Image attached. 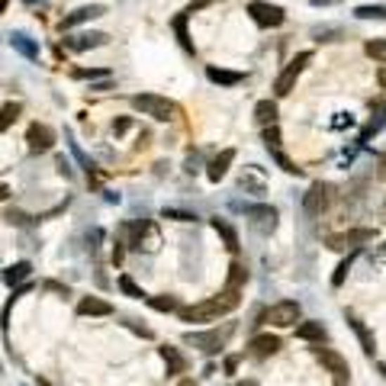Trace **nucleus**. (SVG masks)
I'll use <instances>...</instances> for the list:
<instances>
[{
    "instance_id": "obj_3",
    "label": "nucleus",
    "mask_w": 386,
    "mask_h": 386,
    "mask_svg": "<svg viewBox=\"0 0 386 386\" xmlns=\"http://www.w3.org/2000/svg\"><path fill=\"white\" fill-rule=\"evenodd\" d=\"M309 58H312L309 52H300L296 58L287 61V68H283L281 75H277V81H274V94H277V97H290V91L296 87V81H300L303 68L309 65Z\"/></svg>"
},
{
    "instance_id": "obj_26",
    "label": "nucleus",
    "mask_w": 386,
    "mask_h": 386,
    "mask_svg": "<svg viewBox=\"0 0 386 386\" xmlns=\"http://www.w3.org/2000/svg\"><path fill=\"white\" fill-rule=\"evenodd\" d=\"M20 113H23V106L20 103H4L0 106V132H7V129L20 120Z\"/></svg>"
},
{
    "instance_id": "obj_46",
    "label": "nucleus",
    "mask_w": 386,
    "mask_h": 386,
    "mask_svg": "<svg viewBox=\"0 0 386 386\" xmlns=\"http://www.w3.org/2000/svg\"><path fill=\"white\" fill-rule=\"evenodd\" d=\"M335 386H345V383H341V380H338V383H335Z\"/></svg>"
},
{
    "instance_id": "obj_22",
    "label": "nucleus",
    "mask_w": 386,
    "mask_h": 386,
    "mask_svg": "<svg viewBox=\"0 0 386 386\" xmlns=\"http://www.w3.org/2000/svg\"><path fill=\"white\" fill-rule=\"evenodd\" d=\"M255 120L261 122V126H277V103L274 100H261V103L255 106Z\"/></svg>"
},
{
    "instance_id": "obj_43",
    "label": "nucleus",
    "mask_w": 386,
    "mask_h": 386,
    "mask_svg": "<svg viewBox=\"0 0 386 386\" xmlns=\"http://www.w3.org/2000/svg\"><path fill=\"white\" fill-rule=\"evenodd\" d=\"M39 386H52V383H46V380H39Z\"/></svg>"
},
{
    "instance_id": "obj_6",
    "label": "nucleus",
    "mask_w": 386,
    "mask_h": 386,
    "mask_svg": "<svg viewBox=\"0 0 386 386\" xmlns=\"http://www.w3.org/2000/svg\"><path fill=\"white\" fill-rule=\"evenodd\" d=\"M26 142H30V152H32V155H46V152H52V145H55V129L46 126V122H32V126L26 129Z\"/></svg>"
},
{
    "instance_id": "obj_36",
    "label": "nucleus",
    "mask_w": 386,
    "mask_h": 386,
    "mask_svg": "<svg viewBox=\"0 0 386 386\" xmlns=\"http://www.w3.org/2000/svg\"><path fill=\"white\" fill-rule=\"evenodd\" d=\"M165 219H177V222H193L197 216H190V212L184 210H165Z\"/></svg>"
},
{
    "instance_id": "obj_23",
    "label": "nucleus",
    "mask_w": 386,
    "mask_h": 386,
    "mask_svg": "<svg viewBox=\"0 0 386 386\" xmlns=\"http://www.w3.org/2000/svg\"><path fill=\"white\" fill-rule=\"evenodd\" d=\"M30 274H32V264H30V261H20V264H13V267H7V271H4V283H7V287H13V283H23Z\"/></svg>"
},
{
    "instance_id": "obj_39",
    "label": "nucleus",
    "mask_w": 386,
    "mask_h": 386,
    "mask_svg": "<svg viewBox=\"0 0 386 386\" xmlns=\"http://www.w3.org/2000/svg\"><path fill=\"white\" fill-rule=\"evenodd\" d=\"M377 84H380V87H383V91H386V68H380V71H377Z\"/></svg>"
},
{
    "instance_id": "obj_34",
    "label": "nucleus",
    "mask_w": 386,
    "mask_h": 386,
    "mask_svg": "<svg viewBox=\"0 0 386 386\" xmlns=\"http://www.w3.org/2000/svg\"><path fill=\"white\" fill-rule=\"evenodd\" d=\"M264 145L271 148V152H281V129H277V126H267V129H264Z\"/></svg>"
},
{
    "instance_id": "obj_16",
    "label": "nucleus",
    "mask_w": 386,
    "mask_h": 386,
    "mask_svg": "<svg viewBox=\"0 0 386 386\" xmlns=\"http://www.w3.org/2000/svg\"><path fill=\"white\" fill-rule=\"evenodd\" d=\"M77 316H113V306L100 296H84L77 303Z\"/></svg>"
},
{
    "instance_id": "obj_2",
    "label": "nucleus",
    "mask_w": 386,
    "mask_h": 386,
    "mask_svg": "<svg viewBox=\"0 0 386 386\" xmlns=\"http://www.w3.org/2000/svg\"><path fill=\"white\" fill-rule=\"evenodd\" d=\"M132 110H139L142 116H152L158 122H167L177 116V103L167 97H158V94H136L132 97Z\"/></svg>"
},
{
    "instance_id": "obj_47",
    "label": "nucleus",
    "mask_w": 386,
    "mask_h": 386,
    "mask_svg": "<svg viewBox=\"0 0 386 386\" xmlns=\"http://www.w3.org/2000/svg\"><path fill=\"white\" fill-rule=\"evenodd\" d=\"M242 386H255V383H242Z\"/></svg>"
},
{
    "instance_id": "obj_24",
    "label": "nucleus",
    "mask_w": 386,
    "mask_h": 386,
    "mask_svg": "<svg viewBox=\"0 0 386 386\" xmlns=\"http://www.w3.org/2000/svg\"><path fill=\"white\" fill-rule=\"evenodd\" d=\"M212 229H216V235H222V242H226L229 251H238V232L226 219H212Z\"/></svg>"
},
{
    "instance_id": "obj_31",
    "label": "nucleus",
    "mask_w": 386,
    "mask_h": 386,
    "mask_svg": "<svg viewBox=\"0 0 386 386\" xmlns=\"http://www.w3.org/2000/svg\"><path fill=\"white\" fill-rule=\"evenodd\" d=\"M174 30H177V39H181V46H184V52H197V49H193V42H190V36H187V13H181L174 20Z\"/></svg>"
},
{
    "instance_id": "obj_14",
    "label": "nucleus",
    "mask_w": 386,
    "mask_h": 386,
    "mask_svg": "<svg viewBox=\"0 0 386 386\" xmlns=\"http://www.w3.org/2000/svg\"><path fill=\"white\" fill-rule=\"evenodd\" d=\"M106 42L103 32H77V36H68L65 39V46L71 52H87V49H100Z\"/></svg>"
},
{
    "instance_id": "obj_27",
    "label": "nucleus",
    "mask_w": 386,
    "mask_h": 386,
    "mask_svg": "<svg viewBox=\"0 0 386 386\" xmlns=\"http://www.w3.org/2000/svg\"><path fill=\"white\" fill-rule=\"evenodd\" d=\"M148 306L155 312H181V303H177V296H148Z\"/></svg>"
},
{
    "instance_id": "obj_18",
    "label": "nucleus",
    "mask_w": 386,
    "mask_h": 386,
    "mask_svg": "<svg viewBox=\"0 0 386 386\" xmlns=\"http://www.w3.org/2000/svg\"><path fill=\"white\" fill-rule=\"evenodd\" d=\"M206 77H210L212 84H219V87H235V84L245 81L242 71H226V68H216V65H210V68H206Z\"/></svg>"
},
{
    "instance_id": "obj_29",
    "label": "nucleus",
    "mask_w": 386,
    "mask_h": 386,
    "mask_svg": "<svg viewBox=\"0 0 386 386\" xmlns=\"http://www.w3.org/2000/svg\"><path fill=\"white\" fill-rule=\"evenodd\" d=\"M357 20H383L386 23V7H377V4H361V7L354 10Z\"/></svg>"
},
{
    "instance_id": "obj_11",
    "label": "nucleus",
    "mask_w": 386,
    "mask_h": 386,
    "mask_svg": "<svg viewBox=\"0 0 386 386\" xmlns=\"http://www.w3.org/2000/svg\"><path fill=\"white\" fill-rule=\"evenodd\" d=\"M373 238V229H351V232H341V235H332L328 245L332 248H357V245L371 242Z\"/></svg>"
},
{
    "instance_id": "obj_28",
    "label": "nucleus",
    "mask_w": 386,
    "mask_h": 386,
    "mask_svg": "<svg viewBox=\"0 0 386 386\" xmlns=\"http://www.w3.org/2000/svg\"><path fill=\"white\" fill-rule=\"evenodd\" d=\"M367 58H373L377 65H386V39H371L367 46H364Z\"/></svg>"
},
{
    "instance_id": "obj_17",
    "label": "nucleus",
    "mask_w": 386,
    "mask_h": 386,
    "mask_svg": "<svg viewBox=\"0 0 386 386\" xmlns=\"http://www.w3.org/2000/svg\"><path fill=\"white\" fill-rule=\"evenodd\" d=\"M348 326H351V332L357 335V341H361V348H364V354H373L377 351V341H373V335H371V328L364 326L357 316H351L348 312Z\"/></svg>"
},
{
    "instance_id": "obj_12",
    "label": "nucleus",
    "mask_w": 386,
    "mask_h": 386,
    "mask_svg": "<svg viewBox=\"0 0 386 386\" xmlns=\"http://www.w3.org/2000/svg\"><path fill=\"white\" fill-rule=\"evenodd\" d=\"M248 216L257 232H274V226H277V210L274 206H248Z\"/></svg>"
},
{
    "instance_id": "obj_19",
    "label": "nucleus",
    "mask_w": 386,
    "mask_h": 386,
    "mask_svg": "<svg viewBox=\"0 0 386 386\" xmlns=\"http://www.w3.org/2000/svg\"><path fill=\"white\" fill-rule=\"evenodd\" d=\"M10 42H13V49L23 55V58L39 61V42L32 36H26V32H13V36H10Z\"/></svg>"
},
{
    "instance_id": "obj_25",
    "label": "nucleus",
    "mask_w": 386,
    "mask_h": 386,
    "mask_svg": "<svg viewBox=\"0 0 386 386\" xmlns=\"http://www.w3.org/2000/svg\"><path fill=\"white\" fill-rule=\"evenodd\" d=\"M383 126H386V103H377V106H373L371 122H367V129H364V142H367L371 136H377Z\"/></svg>"
},
{
    "instance_id": "obj_37",
    "label": "nucleus",
    "mask_w": 386,
    "mask_h": 386,
    "mask_svg": "<svg viewBox=\"0 0 386 386\" xmlns=\"http://www.w3.org/2000/svg\"><path fill=\"white\" fill-rule=\"evenodd\" d=\"M210 4H216V0H190L184 13H187V16H193V13H200V10H203V7H210Z\"/></svg>"
},
{
    "instance_id": "obj_45",
    "label": "nucleus",
    "mask_w": 386,
    "mask_h": 386,
    "mask_svg": "<svg viewBox=\"0 0 386 386\" xmlns=\"http://www.w3.org/2000/svg\"><path fill=\"white\" fill-rule=\"evenodd\" d=\"M380 371H383V373H386V364H383V367H380Z\"/></svg>"
},
{
    "instance_id": "obj_4",
    "label": "nucleus",
    "mask_w": 386,
    "mask_h": 386,
    "mask_svg": "<svg viewBox=\"0 0 386 386\" xmlns=\"http://www.w3.org/2000/svg\"><path fill=\"white\" fill-rule=\"evenodd\" d=\"M300 316H303L300 303H293V300H283V303H274L271 309L261 316V322H267V326H274V328H293L296 322H300Z\"/></svg>"
},
{
    "instance_id": "obj_1",
    "label": "nucleus",
    "mask_w": 386,
    "mask_h": 386,
    "mask_svg": "<svg viewBox=\"0 0 386 386\" xmlns=\"http://www.w3.org/2000/svg\"><path fill=\"white\" fill-rule=\"evenodd\" d=\"M238 303H242V296L235 293V290H222L219 296H210L203 303H193L187 309H181V319L184 322H216V319L238 309Z\"/></svg>"
},
{
    "instance_id": "obj_33",
    "label": "nucleus",
    "mask_w": 386,
    "mask_h": 386,
    "mask_svg": "<svg viewBox=\"0 0 386 386\" xmlns=\"http://www.w3.org/2000/svg\"><path fill=\"white\" fill-rule=\"evenodd\" d=\"M351 264H354V255H348V257H345V261H341L338 267H335V274H332V287H341V283H345V277H348Z\"/></svg>"
},
{
    "instance_id": "obj_40",
    "label": "nucleus",
    "mask_w": 386,
    "mask_h": 386,
    "mask_svg": "<svg viewBox=\"0 0 386 386\" xmlns=\"http://www.w3.org/2000/svg\"><path fill=\"white\" fill-rule=\"evenodd\" d=\"M7 197H10V190L4 187V184H0V203H4V200H7Z\"/></svg>"
},
{
    "instance_id": "obj_8",
    "label": "nucleus",
    "mask_w": 386,
    "mask_h": 386,
    "mask_svg": "<svg viewBox=\"0 0 386 386\" xmlns=\"http://www.w3.org/2000/svg\"><path fill=\"white\" fill-rule=\"evenodd\" d=\"M229 332H187L184 335V345H193L200 348L203 354H216L222 348V341H226Z\"/></svg>"
},
{
    "instance_id": "obj_41",
    "label": "nucleus",
    "mask_w": 386,
    "mask_h": 386,
    "mask_svg": "<svg viewBox=\"0 0 386 386\" xmlns=\"http://www.w3.org/2000/svg\"><path fill=\"white\" fill-rule=\"evenodd\" d=\"M7 4H10V0H0V13H4V10H7Z\"/></svg>"
},
{
    "instance_id": "obj_21",
    "label": "nucleus",
    "mask_w": 386,
    "mask_h": 386,
    "mask_svg": "<svg viewBox=\"0 0 386 386\" xmlns=\"http://www.w3.org/2000/svg\"><path fill=\"white\" fill-rule=\"evenodd\" d=\"M161 357H165L167 373H171V377H177V373L187 371V361H184V354L177 348H171V345H165V348H161Z\"/></svg>"
},
{
    "instance_id": "obj_9",
    "label": "nucleus",
    "mask_w": 386,
    "mask_h": 386,
    "mask_svg": "<svg viewBox=\"0 0 386 386\" xmlns=\"http://www.w3.org/2000/svg\"><path fill=\"white\" fill-rule=\"evenodd\" d=\"M316 357L322 361V367H326L328 373H335L338 380H345L351 373V367H348V361L338 354V351H332V348H316Z\"/></svg>"
},
{
    "instance_id": "obj_35",
    "label": "nucleus",
    "mask_w": 386,
    "mask_h": 386,
    "mask_svg": "<svg viewBox=\"0 0 386 386\" xmlns=\"http://www.w3.org/2000/svg\"><path fill=\"white\" fill-rule=\"evenodd\" d=\"M274 158H277V165H281L283 171H287V174H300V167H296L293 161H290V158H287V155H283V152H274Z\"/></svg>"
},
{
    "instance_id": "obj_7",
    "label": "nucleus",
    "mask_w": 386,
    "mask_h": 386,
    "mask_svg": "<svg viewBox=\"0 0 386 386\" xmlns=\"http://www.w3.org/2000/svg\"><path fill=\"white\" fill-rule=\"evenodd\" d=\"M328 203H332V187L328 184H312L309 190H306V197H303V210L309 212V216H322V212L328 210Z\"/></svg>"
},
{
    "instance_id": "obj_30",
    "label": "nucleus",
    "mask_w": 386,
    "mask_h": 386,
    "mask_svg": "<svg viewBox=\"0 0 386 386\" xmlns=\"http://www.w3.org/2000/svg\"><path fill=\"white\" fill-rule=\"evenodd\" d=\"M248 281V271H245V264H232L229 267V283H226V290H242V283Z\"/></svg>"
},
{
    "instance_id": "obj_38",
    "label": "nucleus",
    "mask_w": 386,
    "mask_h": 386,
    "mask_svg": "<svg viewBox=\"0 0 386 386\" xmlns=\"http://www.w3.org/2000/svg\"><path fill=\"white\" fill-rule=\"evenodd\" d=\"M75 77H81V81H94V77H106L103 68H91V71H75Z\"/></svg>"
},
{
    "instance_id": "obj_44",
    "label": "nucleus",
    "mask_w": 386,
    "mask_h": 386,
    "mask_svg": "<svg viewBox=\"0 0 386 386\" xmlns=\"http://www.w3.org/2000/svg\"><path fill=\"white\" fill-rule=\"evenodd\" d=\"M181 386H193V383H190V380H187V383H181Z\"/></svg>"
},
{
    "instance_id": "obj_20",
    "label": "nucleus",
    "mask_w": 386,
    "mask_h": 386,
    "mask_svg": "<svg viewBox=\"0 0 386 386\" xmlns=\"http://www.w3.org/2000/svg\"><path fill=\"white\" fill-rule=\"evenodd\" d=\"M296 338H300V341H322V338H326V326L316 322V319L300 322V326H296Z\"/></svg>"
},
{
    "instance_id": "obj_13",
    "label": "nucleus",
    "mask_w": 386,
    "mask_h": 386,
    "mask_svg": "<svg viewBox=\"0 0 386 386\" xmlns=\"http://www.w3.org/2000/svg\"><path fill=\"white\" fill-rule=\"evenodd\" d=\"M232 161H235V152H232V148H222V152L210 161V167H206V177H210L212 184H219L222 177L229 174V167H232Z\"/></svg>"
},
{
    "instance_id": "obj_5",
    "label": "nucleus",
    "mask_w": 386,
    "mask_h": 386,
    "mask_svg": "<svg viewBox=\"0 0 386 386\" xmlns=\"http://www.w3.org/2000/svg\"><path fill=\"white\" fill-rule=\"evenodd\" d=\"M248 13H251V20H255L261 30H277V26H283V20H287L283 7H277V4H267V0H251Z\"/></svg>"
},
{
    "instance_id": "obj_32",
    "label": "nucleus",
    "mask_w": 386,
    "mask_h": 386,
    "mask_svg": "<svg viewBox=\"0 0 386 386\" xmlns=\"http://www.w3.org/2000/svg\"><path fill=\"white\" fill-rule=\"evenodd\" d=\"M120 290H122L126 296H132V300H145V290L139 287V283L132 281V277H126V274L120 277Z\"/></svg>"
},
{
    "instance_id": "obj_42",
    "label": "nucleus",
    "mask_w": 386,
    "mask_h": 386,
    "mask_svg": "<svg viewBox=\"0 0 386 386\" xmlns=\"http://www.w3.org/2000/svg\"><path fill=\"white\" fill-rule=\"evenodd\" d=\"M26 4H30V7H36V4H42V0H26Z\"/></svg>"
},
{
    "instance_id": "obj_15",
    "label": "nucleus",
    "mask_w": 386,
    "mask_h": 386,
    "mask_svg": "<svg viewBox=\"0 0 386 386\" xmlns=\"http://www.w3.org/2000/svg\"><path fill=\"white\" fill-rule=\"evenodd\" d=\"M248 351H251V357H274L281 351V338L277 335H255Z\"/></svg>"
},
{
    "instance_id": "obj_10",
    "label": "nucleus",
    "mask_w": 386,
    "mask_h": 386,
    "mask_svg": "<svg viewBox=\"0 0 386 386\" xmlns=\"http://www.w3.org/2000/svg\"><path fill=\"white\" fill-rule=\"evenodd\" d=\"M106 13V7H100V4H91V7H77L75 13H68L65 20L58 23V30L65 32V30H75V26H81V23H87V20H97V16H103Z\"/></svg>"
}]
</instances>
